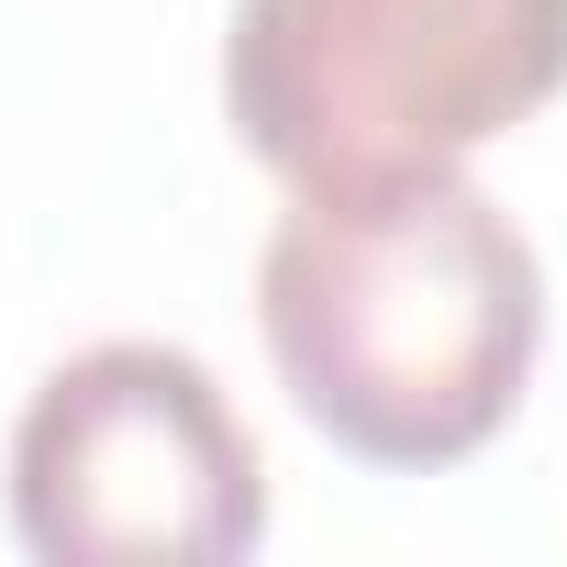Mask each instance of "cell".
<instances>
[{"instance_id": "1", "label": "cell", "mask_w": 567, "mask_h": 567, "mask_svg": "<svg viewBox=\"0 0 567 567\" xmlns=\"http://www.w3.org/2000/svg\"><path fill=\"white\" fill-rule=\"evenodd\" d=\"M256 334L323 445L434 478L512 423L545 346V267L456 167L290 200L256 256Z\"/></svg>"}, {"instance_id": "2", "label": "cell", "mask_w": 567, "mask_h": 567, "mask_svg": "<svg viewBox=\"0 0 567 567\" xmlns=\"http://www.w3.org/2000/svg\"><path fill=\"white\" fill-rule=\"evenodd\" d=\"M567 90V0H234L223 112L290 200L467 167Z\"/></svg>"}, {"instance_id": "3", "label": "cell", "mask_w": 567, "mask_h": 567, "mask_svg": "<svg viewBox=\"0 0 567 567\" xmlns=\"http://www.w3.org/2000/svg\"><path fill=\"white\" fill-rule=\"evenodd\" d=\"M12 534L45 567H234L267 534V456L189 346H90L12 423Z\"/></svg>"}]
</instances>
